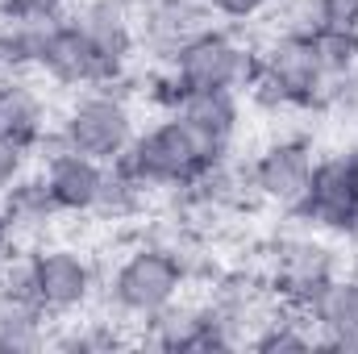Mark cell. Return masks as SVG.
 Listing matches in <instances>:
<instances>
[{
	"instance_id": "5bb4252c",
	"label": "cell",
	"mask_w": 358,
	"mask_h": 354,
	"mask_svg": "<svg viewBox=\"0 0 358 354\" xmlns=\"http://www.w3.org/2000/svg\"><path fill=\"white\" fill-rule=\"evenodd\" d=\"M63 17L76 21L92 42L121 67L138 50V4L134 0H71V8Z\"/></svg>"
},
{
	"instance_id": "7c38bea8",
	"label": "cell",
	"mask_w": 358,
	"mask_h": 354,
	"mask_svg": "<svg viewBox=\"0 0 358 354\" xmlns=\"http://www.w3.org/2000/svg\"><path fill=\"white\" fill-rule=\"evenodd\" d=\"M308 321L317 334V351L358 354V267L338 271L321 296L308 304Z\"/></svg>"
},
{
	"instance_id": "d6986e66",
	"label": "cell",
	"mask_w": 358,
	"mask_h": 354,
	"mask_svg": "<svg viewBox=\"0 0 358 354\" xmlns=\"http://www.w3.org/2000/svg\"><path fill=\"white\" fill-rule=\"evenodd\" d=\"M204 4L213 8V17H217L221 25L242 29V25H250V21H259V17H267L275 0H204Z\"/></svg>"
},
{
	"instance_id": "ffe728a7",
	"label": "cell",
	"mask_w": 358,
	"mask_h": 354,
	"mask_svg": "<svg viewBox=\"0 0 358 354\" xmlns=\"http://www.w3.org/2000/svg\"><path fill=\"white\" fill-rule=\"evenodd\" d=\"M317 25L358 34V0H317Z\"/></svg>"
},
{
	"instance_id": "ac0fdd59",
	"label": "cell",
	"mask_w": 358,
	"mask_h": 354,
	"mask_svg": "<svg viewBox=\"0 0 358 354\" xmlns=\"http://www.w3.org/2000/svg\"><path fill=\"white\" fill-rule=\"evenodd\" d=\"M146 196H150V187H146L142 179H134L121 163H108L92 213L104 217V221H129V217H138V213L146 208Z\"/></svg>"
},
{
	"instance_id": "277c9868",
	"label": "cell",
	"mask_w": 358,
	"mask_h": 354,
	"mask_svg": "<svg viewBox=\"0 0 358 354\" xmlns=\"http://www.w3.org/2000/svg\"><path fill=\"white\" fill-rule=\"evenodd\" d=\"M250 96L267 108H329V92L321 76V59L313 34L279 29L259 46V80Z\"/></svg>"
},
{
	"instance_id": "ba28073f",
	"label": "cell",
	"mask_w": 358,
	"mask_h": 354,
	"mask_svg": "<svg viewBox=\"0 0 358 354\" xmlns=\"http://www.w3.org/2000/svg\"><path fill=\"white\" fill-rule=\"evenodd\" d=\"M38 71H42L50 84L71 88V92L108 88V84H117V80L125 76V67L113 63L88 34H84L76 21H67V17L55 21V29H50V38H46V50H42V59H38Z\"/></svg>"
},
{
	"instance_id": "8992f818",
	"label": "cell",
	"mask_w": 358,
	"mask_h": 354,
	"mask_svg": "<svg viewBox=\"0 0 358 354\" xmlns=\"http://www.w3.org/2000/svg\"><path fill=\"white\" fill-rule=\"evenodd\" d=\"M338 275V255L334 246L317 234V229H300V234H283L275 238L267 250V288L275 292L279 304L308 313V304L321 296V288Z\"/></svg>"
},
{
	"instance_id": "9c48e42d",
	"label": "cell",
	"mask_w": 358,
	"mask_h": 354,
	"mask_svg": "<svg viewBox=\"0 0 358 354\" xmlns=\"http://www.w3.org/2000/svg\"><path fill=\"white\" fill-rule=\"evenodd\" d=\"M29 275H34V296L50 321L88 309L96 296V267L76 246H34Z\"/></svg>"
},
{
	"instance_id": "2e32d148",
	"label": "cell",
	"mask_w": 358,
	"mask_h": 354,
	"mask_svg": "<svg viewBox=\"0 0 358 354\" xmlns=\"http://www.w3.org/2000/svg\"><path fill=\"white\" fill-rule=\"evenodd\" d=\"M179 121H187L213 150L229 155L242 129V96L238 92H183L167 108Z\"/></svg>"
},
{
	"instance_id": "52a82bcc",
	"label": "cell",
	"mask_w": 358,
	"mask_h": 354,
	"mask_svg": "<svg viewBox=\"0 0 358 354\" xmlns=\"http://www.w3.org/2000/svg\"><path fill=\"white\" fill-rule=\"evenodd\" d=\"M296 217L317 234H358V146L334 150L313 163L308 196Z\"/></svg>"
},
{
	"instance_id": "3957f363",
	"label": "cell",
	"mask_w": 358,
	"mask_h": 354,
	"mask_svg": "<svg viewBox=\"0 0 358 354\" xmlns=\"http://www.w3.org/2000/svg\"><path fill=\"white\" fill-rule=\"evenodd\" d=\"M187 279H192L187 267L167 246L146 238L113 267V275L104 283V300L121 325H146L150 317H159L183 296Z\"/></svg>"
},
{
	"instance_id": "e0dca14e",
	"label": "cell",
	"mask_w": 358,
	"mask_h": 354,
	"mask_svg": "<svg viewBox=\"0 0 358 354\" xmlns=\"http://www.w3.org/2000/svg\"><path fill=\"white\" fill-rule=\"evenodd\" d=\"M0 208H4V217H8L13 242H38V238L50 234L55 221L63 217L59 204L50 200V192H46L42 176H29V171L0 196Z\"/></svg>"
},
{
	"instance_id": "7402d4cb",
	"label": "cell",
	"mask_w": 358,
	"mask_h": 354,
	"mask_svg": "<svg viewBox=\"0 0 358 354\" xmlns=\"http://www.w3.org/2000/svg\"><path fill=\"white\" fill-rule=\"evenodd\" d=\"M29 155H34V150H21V146H13V142H0V196L29 171Z\"/></svg>"
},
{
	"instance_id": "6da1fadb",
	"label": "cell",
	"mask_w": 358,
	"mask_h": 354,
	"mask_svg": "<svg viewBox=\"0 0 358 354\" xmlns=\"http://www.w3.org/2000/svg\"><path fill=\"white\" fill-rule=\"evenodd\" d=\"M155 96L171 108L183 92H250L259 80V46L242 42L229 25L208 29L192 46H183L171 63H159Z\"/></svg>"
},
{
	"instance_id": "7a4b0ae2",
	"label": "cell",
	"mask_w": 358,
	"mask_h": 354,
	"mask_svg": "<svg viewBox=\"0 0 358 354\" xmlns=\"http://www.w3.org/2000/svg\"><path fill=\"white\" fill-rule=\"evenodd\" d=\"M221 159H229V155L213 150L187 121H179L176 113H167L155 125L138 129V138L129 142V150L117 163L134 179H142L150 192H183L208 167H217Z\"/></svg>"
},
{
	"instance_id": "44dd1931",
	"label": "cell",
	"mask_w": 358,
	"mask_h": 354,
	"mask_svg": "<svg viewBox=\"0 0 358 354\" xmlns=\"http://www.w3.org/2000/svg\"><path fill=\"white\" fill-rule=\"evenodd\" d=\"M71 0H0V17H63Z\"/></svg>"
},
{
	"instance_id": "5b68a950",
	"label": "cell",
	"mask_w": 358,
	"mask_h": 354,
	"mask_svg": "<svg viewBox=\"0 0 358 354\" xmlns=\"http://www.w3.org/2000/svg\"><path fill=\"white\" fill-rule=\"evenodd\" d=\"M138 138V117L134 104L125 100V92L108 88H84L76 92V100L67 104V113L55 125V142L67 150H80L100 163H117L129 142Z\"/></svg>"
},
{
	"instance_id": "603a6c76",
	"label": "cell",
	"mask_w": 358,
	"mask_h": 354,
	"mask_svg": "<svg viewBox=\"0 0 358 354\" xmlns=\"http://www.w3.org/2000/svg\"><path fill=\"white\" fill-rule=\"evenodd\" d=\"M8 250H13V229H8V217L0 208V255H8Z\"/></svg>"
},
{
	"instance_id": "4fadbf2b",
	"label": "cell",
	"mask_w": 358,
	"mask_h": 354,
	"mask_svg": "<svg viewBox=\"0 0 358 354\" xmlns=\"http://www.w3.org/2000/svg\"><path fill=\"white\" fill-rule=\"evenodd\" d=\"M104 167L100 159H88L80 150H67L55 142V155H42V183L50 192V200L59 204V213L67 217H84L96 208V196H100V183H104Z\"/></svg>"
},
{
	"instance_id": "8fae6325",
	"label": "cell",
	"mask_w": 358,
	"mask_h": 354,
	"mask_svg": "<svg viewBox=\"0 0 358 354\" xmlns=\"http://www.w3.org/2000/svg\"><path fill=\"white\" fill-rule=\"evenodd\" d=\"M313 146L304 138H279L263 146L250 167H246V183L259 200H267L283 213H296L308 196V179H313Z\"/></svg>"
},
{
	"instance_id": "30bf717a",
	"label": "cell",
	"mask_w": 358,
	"mask_h": 354,
	"mask_svg": "<svg viewBox=\"0 0 358 354\" xmlns=\"http://www.w3.org/2000/svg\"><path fill=\"white\" fill-rule=\"evenodd\" d=\"M221 21L204 0H142L138 4V50L155 63H171L183 46L217 29Z\"/></svg>"
},
{
	"instance_id": "9a60e30c",
	"label": "cell",
	"mask_w": 358,
	"mask_h": 354,
	"mask_svg": "<svg viewBox=\"0 0 358 354\" xmlns=\"http://www.w3.org/2000/svg\"><path fill=\"white\" fill-rule=\"evenodd\" d=\"M50 104L25 76L0 80V142H13L21 150H38L50 138Z\"/></svg>"
}]
</instances>
